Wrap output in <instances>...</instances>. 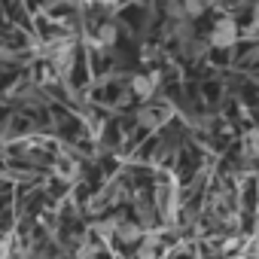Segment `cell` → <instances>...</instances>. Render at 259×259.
Returning <instances> with one entry per match:
<instances>
[{"mask_svg":"<svg viewBox=\"0 0 259 259\" xmlns=\"http://www.w3.org/2000/svg\"><path fill=\"white\" fill-rule=\"evenodd\" d=\"M235 40V19H220L217 22V31H213V37H210V43L213 46H229Z\"/></svg>","mask_w":259,"mask_h":259,"instance_id":"obj_1","label":"cell"},{"mask_svg":"<svg viewBox=\"0 0 259 259\" xmlns=\"http://www.w3.org/2000/svg\"><path fill=\"white\" fill-rule=\"evenodd\" d=\"M132 89H135V95H138V98H150V95H153V82H150V79H144V76H138V79L132 82Z\"/></svg>","mask_w":259,"mask_h":259,"instance_id":"obj_2","label":"cell"},{"mask_svg":"<svg viewBox=\"0 0 259 259\" xmlns=\"http://www.w3.org/2000/svg\"><path fill=\"white\" fill-rule=\"evenodd\" d=\"M119 238H122L125 244H135V241H141V226H122Z\"/></svg>","mask_w":259,"mask_h":259,"instance_id":"obj_3","label":"cell"},{"mask_svg":"<svg viewBox=\"0 0 259 259\" xmlns=\"http://www.w3.org/2000/svg\"><path fill=\"white\" fill-rule=\"evenodd\" d=\"M141 259H156V253H153L150 247H144V250H141Z\"/></svg>","mask_w":259,"mask_h":259,"instance_id":"obj_4","label":"cell"}]
</instances>
